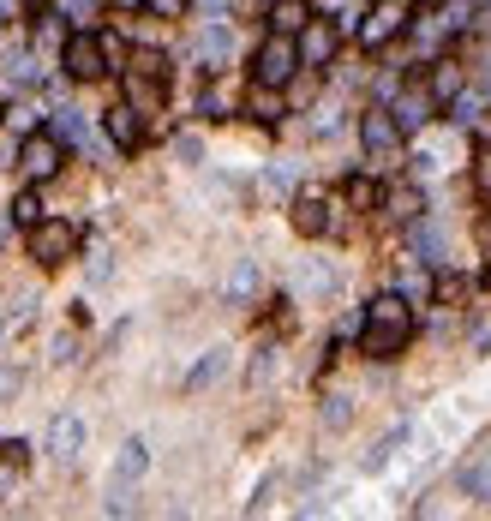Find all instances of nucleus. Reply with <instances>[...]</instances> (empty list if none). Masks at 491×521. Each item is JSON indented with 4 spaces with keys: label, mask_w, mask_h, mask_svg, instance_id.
Listing matches in <instances>:
<instances>
[{
    "label": "nucleus",
    "mask_w": 491,
    "mask_h": 521,
    "mask_svg": "<svg viewBox=\"0 0 491 521\" xmlns=\"http://www.w3.org/2000/svg\"><path fill=\"white\" fill-rule=\"evenodd\" d=\"M408 18H414V0H372V12L360 24V42L366 48H384V42H396L408 30Z\"/></svg>",
    "instance_id": "nucleus-1"
},
{
    "label": "nucleus",
    "mask_w": 491,
    "mask_h": 521,
    "mask_svg": "<svg viewBox=\"0 0 491 521\" xmlns=\"http://www.w3.org/2000/svg\"><path fill=\"white\" fill-rule=\"evenodd\" d=\"M300 66H306V60H300V42H294V36H282V30L258 48V84H276V90H282Z\"/></svg>",
    "instance_id": "nucleus-2"
},
{
    "label": "nucleus",
    "mask_w": 491,
    "mask_h": 521,
    "mask_svg": "<svg viewBox=\"0 0 491 521\" xmlns=\"http://www.w3.org/2000/svg\"><path fill=\"white\" fill-rule=\"evenodd\" d=\"M72 252H78V228H72V222H36V228H30V258H36V264L54 270V264H66Z\"/></svg>",
    "instance_id": "nucleus-3"
},
{
    "label": "nucleus",
    "mask_w": 491,
    "mask_h": 521,
    "mask_svg": "<svg viewBox=\"0 0 491 521\" xmlns=\"http://www.w3.org/2000/svg\"><path fill=\"white\" fill-rule=\"evenodd\" d=\"M60 138L54 132H24V150H18V168H24V180H54L60 174Z\"/></svg>",
    "instance_id": "nucleus-4"
},
{
    "label": "nucleus",
    "mask_w": 491,
    "mask_h": 521,
    "mask_svg": "<svg viewBox=\"0 0 491 521\" xmlns=\"http://www.w3.org/2000/svg\"><path fill=\"white\" fill-rule=\"evenodd\" d=\"M60 60H66V72H72L78 84H96V78L108 72V60H114V54H108V42H96V36H72Z\"/></svg>",
    "instance_id": "nucleus-5"
},
{
    "label": "nucleus",
    "mask_w": 491,
    "mask_h": 521,
    "mask_svg": "<svg viewBox=\"0 0 491 521\" xmlns=\"http://www.w3.org/2000/svg\"><path fill=\"white\" fill-rule=\"evenodd\" d=\"M336 48H342V30H336L330 18H306V30H300V60H306V66H330Z\"/></svg>",
    "instance_id": "nucleus-6"
},
{
    "label": "nucleus",
    "mask_w": 491,
    "mask_h": 521,
    "mask_svg": "<svg viewBox=\"0 0 491 521\" xmlns=\"http://www.w3.org/2000/svg\"><path fill=\"white\" fill-rule=\"evenodd\" d=\"M396 138H402V126H396V114L390 108H366V120H360V144L372 150V156H396Z\"/></svg>",
    "instance_id": "nucleus-7"
},
{
    "label": "nucleus",
    "mask_w": 491,
    "mask_h": 521,
    "mask_svg": "<svg viewBox=\"0 0 491 521\" xmlns=\"http://www.w3.org/2000/svg\"><path fill=\"white\" fill-rule=\"evenodd\" d=\"M432 108H438L432 84H414V90H402V96H396V108H390V114H396V126H402V132H420V126L432 120Z\"/></svg>",
    "instance_id": "nucleus-8"
},
{
    "label": "nucleus",
    "mask_w": 491,
    "mask_h": 521,
    "mask_svg": "<svg viewBox=\"0 0 491 521\" xmlns=\"http://www.w3.org/2000/svg\"><path fill=\"white\" fill-rule=\"evenodd\" d=\"M48 456H54V462H78V456H84V420H78V414H54V426H48Z\"/></svg>",
    "instance_id": "nucleus-9"
},
{
    "label": "nucleus",
    "mask_w": 491,
    "mask_h": 521,
    "mask_svg": "<svg viewBox=\"0 0 491 521\" xmlns=\"http://www.w3.org/2000/svg\"><path fill=\"white\" fill-rule=\"evenodd\" d=\"M192 54H198L210 72H222V66L234 60V30H228V24H204L198 42H192Z\"/></svg>",
    "instance_id": "nucleus-10"
},
{
    "label": "nucleus",
    "mask_w": 491,
    "mask_h": 521,
    "mask_svg": "<svg viewBox=\"0 0 491 521\" xmlns=\"http://www.w3.org/2000/svg\"><path fill=\"white\" fill-rule=\"evenodd\" d=\"M258 282H264V276H258V258H240V264L228 270V288H222V300H228V306H252Z\"/></svg>",
    "instance_id": "nucleus-11"
},
{
    "label": "nucleus",
    "mask_w": 491,
    "mask_h": 521,
    "mask_svg": "<svg viewBox=\"0 0 491 521\" xmlns=\"http://www.w3.org/2000/svg\"><path fill=\"white\" fill-rule=\"evenodd\" d=\"M366 324H396V330H414V306H408V294H378V300L366 306Z\"/></svg>",
    "instance_id": "nucleus-12"
},
{
    "label": "nucleus",
    "mask_w": 491,
    "mask_h": 521,
    "mask_svg": "<svg viewBox=\"0 0 491 521\" xmlns=\"http://www.w3.org/2000/svg\"><path fill=\"white\" fill-rule=\"evenodd\" d=\"M102 126H108V138H114L120 150H132V144L144 138V126H138V108H132V102H120V108H108V114H102Z\"/></svg>",
    "instance_id": "nucleus-13"
},
{
    "label": "nucleus",
    "mask_w": 491,
    "mask_h": 521,
    "mask_svg": "<svg viewBox=\"0 0 491 521\" xmlns=\"http://www.w3.org/2000/svg\"><path fill=\"white\" fill-rule=\"evenodd\" d=\"M144 468H150V450H144L138 438H126V444H120V456H114V486H138V480H144Z\"/></svg>",
    "instance_id": "nucleus-14"
},
{
    "label": "nucleus",
    "mask_w": 491,
    "mask_h": 521,
    "mask_svg": "<svg viewBox=\"0 0 491 521\" xmlns=\"http://www.w3.org/2000/svg\"><path fill=\"white\" fill-rule=\"evenodd\" d=\"M408 336H414V330H396V324H366V354H372V360H396Z\"/></svg>",
    "instance_id": "nucleus-15"
},
{
    "label": "nucleus",
    "mask_w": 491,
    "mask_h": 521,
    "mask_svg": "<svg viewBox=\"0 0 491 521\" xmlns=\"http://www.w3.org/2000/svg\"><path fill=\"white\" fill-rule=\"evenodd\" d=\"M294 228H300V234H330L336 216H330L324 198H300V204H294Z\"/></svg>",
    "instance_id": "nucleus-16"
},
{
    "label": "nucleus",
    "mask_w": 491,
    "mask_h": 521,
    "mask_svg": "<svg viewBox=\"0 0 491 521\" xmlns=\"http://www.w3.org/2000/svg\"><path fill=\"white\" fill-rule=\"evenodd\" d=\"M408 252H414L420 264H438V252H444V234H438V222H414V228H408Z\"/></svg>",
    "instance_id": "nucleus-17"
},
{
    "label": "nucleus",
    "mask_w": 491,
    "mask_h": 521,
    "mask_svg": "<svg viewBox=\"0 0 491 521\" xmlns=\"http://www.w3.org/2000/svg\"><path fill=\"white\" fill-rule=\"evenodd\" d=\"M306 18H312L306 0H276V6H270V30H282V36H300Z\"/></svg>",
    "instance_id": "nucleus-18"
},
{
    "label": "nucleus",
    "mask_w": 491,
    "mask_h": 521,
    "mask_svg": "<svg viewBox=\"0 0 491 521\" xmlns=\"http://www.w3.org/2000/svg\"><path fill=\"white\" fill-rule=\"evenodd\" d=\"M432 66H438V72H432V96H438V108H444V102L462 96V66H456V60H432Z\"/></svg>",
    "instance_id": "nucleus-19"
},
{
    "label": "nucleus",
    "mask_w": 491,
    "mask_h": 521,
    "mask_svg": "<svg viewBox=\"0 0 491 521\" xmlns=\"http://www.w3.org/2000/svg\"><path fill=\"white\" fill-rule=\"evenodd\" d=\"M54 138L84 150V144H90V126H84V114H78V108H54Z\"/></svg>",
    "instance_id": "nucleus-20"
},
{
    "label": "nucleus",
    "mask_w": 491,
    "mask_h": 521,
    "mask_svg": "<svg viewBox=\"0 0 491 521\" xmlns=\"http://www.w3.org/2000/svg\"><path fill=\"white\" fill-rule=\"evenodd\" d=\"M222 372H228V348H210V354H204V360L192 366V378H186V390H204V384H216Z\"/></svg>",
    "instance_id": "nucleus-21"
},
{
    "label": "nucleus",
    "mask_w": 491,
    "mask_h": 521,
    "mask_svg": "<svg viewBox=\"0 0 491 521\" xmlns=\"http://www.w3.org/2000/svg\"><path fill=\"white\" fill-rule=\"evenodd\" d=\"M402 438H408V426H396V432H384L372 450H366V474H378V468H390V456L402 450Z\"/></svg>",
    "instance_id": "nucleus-22"
},
{
    "label": "nucleus",
    "mask_w": 491,
    "mask_h": 521,
    "mask_svg": "<svg viewBox=\"0 0 491 521\" xmlns=\"http://www.w3.org/2000/svg\"><path fill=\"white\" fill-rule=\"evenodd\" d=\"M246 108H252V120H282V96H276V84H258Z\"/></svg>",
    "instance_id": "nucleus-23"
},
{
    "label": "nucleus",
    "mask_w": 491,
    "mask_h": 521,
    "mask_svg": "<svg viewBox=\"0 0 491 521\" xmlns=\"http://www.w3.org/2000/svg\"><path fill=\"white\" fill-rule=\"evenodd\" d=\"M462 492H468V498H480V504H491V462L462 468Z\"/></svg>",
    "instance_id": "nucleus-24"
},
{
    "label": "nucleus",
    "mask_w": 491,
    "mask_h": 521,
    "mask_svg": "<svg viewBox=\"0 0 491 521\" xmlns=\"http://www.w3.org/2000/svg\"><path fill=\"white\" fill-rule=\"evenodd\" d=\"M444 108H450V120H456V126H474V120H480V96H474V90H462V96H456V102H444Z\"/></svg>",
    "instance_id": "nucleus-25"
},
{
    "label": "nucleus",
    "mask_w": 491,
    "mask_h": 521,
    "mask_svg": "<svg viewBox=\"0 0 491 521\" xmlns=\"http://www.w3.org/2000/svg\"><path fill=\"white\" fill-rule=\"evenodd\" d=\"M12 222H18V228H36V222H42V204H36V192H18V198H12Z\"/></svg>",
    "instance_id": "nucleus-26"
},
{
    "label": "nucleus",
    "mask_w": 491,
    "mask_h": 521,
    "mask_svg": "<svg viewBox=\"0 0 491 521\" xmlns=\"http://www.w3.org/2000/svg\"><path fill=\"white\" fill-rule=\"evenodd\" d=\"M300 288H312V294H336V270H324V264H306V270H300Z\"/></svg>",
    "instance_id": "nucleus-27"
},
{
    "label": "nucleus",
    "mask_w": 491,
    "mask_h": 521,
    "mask_svg": "<svg viewBox=\"0 0 491 521\" xmlns=\"http://www.w3.org/2000/svg\"><path fill=\"white\" fill-rule=\"evenodd\" d=\"M348 420H354V402H348V396H330V402H324V426H330V432H342Z\"/></svg>",
    "instance_id": "nucleus-28"
},
{
    "label": "nucleus",
    "mask_w": 491,
    "mask_h": 521,
    "mask_svg": "<svg viewBox=\"0 0 491 521\" xmlns=\"http://www.w3.org/2000/svg\"><path fill=\"white\" fill-rule=\"evenodd\" d=\"M6 78H12V84H36V60H30V54H12V60H6Z\"/></svg>",
    "instance_id": "nucleus-29"
},
{
    "label": "nucleus",
    "mask_w": 491,
    "mask_h": 521,
    "mask_svg": "<svg viewBox=\"0 0 491 521\" xmlns=\"http://www.w3.org/2000/svg\"><path fill=\"white\" fill-rule=\"evenodd\" d=\"M0 462H6V468H24V462H30V444H24V438H0Z\"/></svg>",
    "instance_id": "nucleus-30"
},
{
    "label": "nucleus",
    "mask_w": 491,
    "mask_h": 521,
    "mask_svg": "<svg viewBox=\"0 0 491 521\" xmlns=\"http://www.w3.org/2000/svg\"><path fill=\"white\" fill-rule=\"evenodd\" d=\"M474 192L491 204V150H480V156H474Z\"/></svg>",
    "instance_id": "nucleus-31"
},
{
    "label": "nucleus",
    "mask_w": 491,
    "mask_h": 521,
    "mask_svg": "<svg viewBox=\"0 0 491 521\" xmlns=\"http://www.w3.org/2000/svg\"><path fill=\"white\" fill-rule=\"evenodd\" d=\"M276 378V348H258V360H252V384H270Z\"/></svg>",
    "instance_id": "nucleus-32"
},
{
    "label": "nucleus",
    "mask_w": 491,
    "mask_h": 521,
    "mask_svg": "<svg viewBox=\"0 0 491 521\" xmlns=\"http://www.w3.org/2000/svg\"><path fill=\"white\" fill-rule=\"evenodd\" d=\"M264 186H270V192H294V168H270Z\"/></svg>",
    "instance_id": "nucleus-33"
},
{
    "label": "nucleus",
    "mask_w": 491,
    "mask_h": 521,
    "mask_svg": "<svg viewBox=\"0 0 491 521\" xmlns=\"http://www.w3.org/2000/svg\"><path fill=\"white\" fill-rule=\"evenodd\" d=\"M144 6H150V12H156V18H180V12H186V6H192V0H144Z\"/></svg>",
    "instance_id": "nucleus-34"
},
{
    "label": "nucleus",
    "mask_w": 491,
    "mask_h": 521,
    "mask_svg": "<svg viewBox=\"0 0 491 521\" xmlns=\"http://www.w3.org/2000/svg\"><path fill=\"white\" fill-rule=\"evenodd\" d=\"M222 108H228V102H222L216 90H204V102H198V114H204V120H222Z\"/></svg>",
    "instance_id": "nucleus-35"
},
{
    "label": "nucleus",
    "mask_w": 491,
    "mask_h": 521,
    "mask_svg": "<svg viewBox=\"0 0 491 521\" xmlns=\"http://www.w3.org/2000/svg\"><path fill=\"white\" fill-rule=\"evenodd\" d=\"M174 150H180V162H198V156H204V144H198L192 132H186V138H174Z\"/></svg>",
    "instance_id": "nucleus-36"
},
{
    "label": "nucleus",
    "mask_w": 491,
    "mask_h": 521,
    "mask_svg": "<svg viewBox=\"0 0 491 521\" xmlns=\"http://www.w3.org/2000/svg\"><path fill=\"white\" fill-rule=\"evenodd\" d=\"M348 198H354V204H378V186H372V180H354Z\"/></svg>",
    "instance_id": "nucleus-37"
},
{
    "label": "nucleus",
    "mask_w": 491,
    "mask_h": 521,
    "mask_svg": "<svg viewBox=\"0 0 491 521\" xmlns=\"http://www.w3.org/2000/svg\"><path fill=\"white\" fill-rule=\"evenodd\" d=\"M390 210H396V216H414V210H420V198H414V192H396V198H390Z\"/></svg>",
    "instance_id": "nucleus-38"
},
{
    "label": "nucleus",
    "mask_w": 491,
    "mask_h": 521,
    "mask_svg": "<svg viewBox=\"0 0 491 521\" xmlns=\"http://www.w3.org/2000/svg\"><path fill=\"white\" fill-rule=\"evenodd\" d=\"M24 318H36V294H24V300L12 306V324H24Z\"/></svg>",
    "instance_id": "nucleus-39"
},
{
    "label": "nucleus",
    "mask_w": 491,
    "mask_h": 521,
    "mask_svg": "<svg viewBox=\"0 0 491 521\" xmlns=\"http://www.w3.org/2000/svg\"><path fill=\"white\" fill-rule=\"evenodd\" d=\"M12 396H18V372H6V366H0V402H12Z\"/></svg>",
    "instance_id": "nucleus-40"
},
{
    "label": "nucleus",
    "mask_w": 491,
    "mask_h": 521,
    "mask_svg": "<svg viewBox=\"0 0 491 521\" xmlns=\"http://www.w3.org/2000/svg\"><path fill=\"white\" fill-rule=\"evenodd\" d=\"M66 12H72V18H78V24H84V18H90V12H96V0H66Z\"/></svg>",
    "instance_id": "nucleus-41"
},
{
    "label": "nucleus",
    "mask_w": 491,
    "mask_h": 521,
    "mask_svg": "<svg viewBox=\"0 0 491 521\" xmlns=\"http://www.w3.org/2000/svg\"><path fill=\"white\" fill-rule=\"evenodd\" d=\"M192 6H198L204 18H222V12H228V0H192Z\"/></svg>",
    "instance_id": "nucleus-42"
},
{
    "label": "nucleus",
    "mask_w": 491,
    "mask_h": 521,
    "mask_svg": "<svg viewBox=\"0 0 491 521\" xmlns=\"http://www.w3.org/2000/svg\"><path fill=\"white\" fill-rule=\"evenodd\" d=\"M6 12H12V0H0V30H6Z\"/></svg>",
    "instance_id": "nucleus-43"
},
{
    "label": "nucleus",
    "mask_w": 491,
    "mask_h": 521,
    "mask_svg": "<svg viewBox=\"0 0 491 521\" xmlns=\"http://www.w3.org/2000/svg\"><path fill=\"white\" fill-rule=\"evenodd\" d=\"M6 324H12V318H6V312H0V342H6Z\"/></svg>",
    "instance_id": "nucleus-44"
},
{
    "label": "nucleus",
    "mask_w": 491,
    "mask_h": 521,
    "mask_svg": "<svg viewBox=\"0 0 491 521\" xmlns=\"http://www.w3.org/2000/svg\"><path fill=\"white\" fill-rule=\"evenodd\" d=\"M486 96H491V72H486Z\"/></svg>",
    "instance_id": "nucleus-45"
},
{
    "label": "nucleus",
    "mask_w": 491,
    "mask_h": 521,
    "mask_svg": "<svg viewBox=\"0 0 491 521\" xmlns=\"http://www.w3.org/2000/svg\"><path fill=\"white\" fill-rule=\"evenodd\" d=\"M0 240H6V222H0Z\"/></svg>",
    "instance_id": "nucleus-46"
},
{
    "label": "nucleus",
    "mask_w": 491,
    "mask_h": 521,
    "mask_svg": "<svg viewBox=\"0 0 491 521\" xmlns=\"http://www.w3.org/2000/svg\"><path fill=\"white\" fill-rule=\"evenodd\" d=\"M120 6H138V0H120Z\"/></svg>",
    "instance_id": "nucleus-47"
}]
</instances>
